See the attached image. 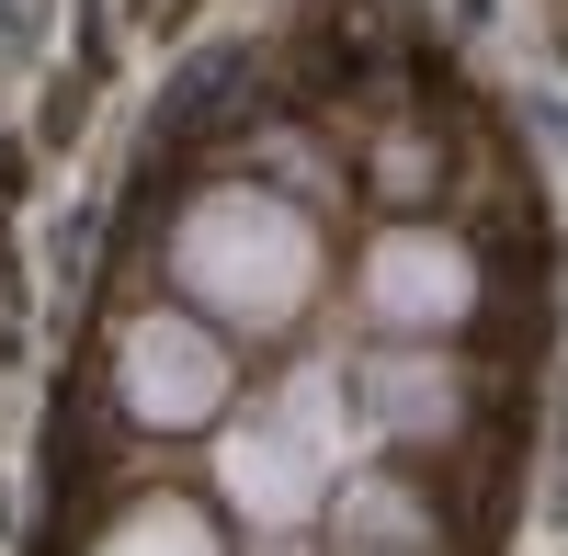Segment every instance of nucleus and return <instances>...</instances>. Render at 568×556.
<instances>
[{
  "label": "nucleus",
  "mask_w": 568,
  "mask_h": 556,
  "mask_svg": "<svg viewBox=\"0 0 568 556\" xmlns=\"http://www.w3.org/2000/svg\"><path fill=\"white\" fill-rule=\"evenodd\" d=\"M353 307H364V341H455L489 307V261L444 216H387L353 261Z\"/></svg>",
  "instance_id": "20e7f679"
},
{
  "label": "nucleus",
  "mask_w": 568,
  "mask_h": 556,
  "mask_svg": "<svg viewBox=\"0 0 568 556\" xmlns=\"http://www.w3.org/2000/svg\"><path fill=\"white\" fill-rule=\"evenodd\" d=\"M318 534L342 556H433V500H420V477H398V466H342Z\"/></svg>",
  "instance_id": "423d86ee"
},
{
  "label": "nucleus",
  "mask_w": 568,
  "mask_h": 556,
  "mask_svg": "<svg viewBox=\"0 0 568 556\" xmlns=\"http://www.w3.org/2000/svg\"><path fill=\"white\" fill-rule=\"evenodd\" d=\"M353 466V398H342V363H307L284 375L273 398H240L227 421L205 432V500L227 534H262V545H296L329 512V477Z\"/></svg>",
  "instance_id": "f03ea898"
},
{
  "label": "nucleus",
  "mask_w": 568,
  "mask_h": 556,
  "mask_svg": "<svg viewBox=\"0 0 568 556\" xmlns=\"http://www.w3.org/2000/svg\"><path fill=\"white\" fill-rule=\"evenodd\" d=\"M160 272H171V307H194L205 330L284 341L329 296V239L284 182H205V194H182Z\"/></svg>",
  "instance_id": "f257e3e1"
},
{
  "label": "nucleus",
  "mask_w": 568,
  "mask_h": 556,
  "mask_svg": "<svg viewBox=\"0 0 568 556\" xmlns=\"http://www.w3.org/2000/svg\"><path fill=\"white\" fill-rule=\"evenodd\" d=\"M240 409V341L205 330L194 307H136L114 318V421L149 443H205Z\"/></svg>",
  "instance_id": "7ed1b4c3"
},
{
  "label": "nucleus",
  "mask_w": 568,
  "mask_h": 556,
  "mask_svg": "<svg viewBox=\"0 0 568 556\" xmlns=\"http://www.w3.org/2000/svg\"><path fill=\"white\" fill-rule=\"evenodd\" d=\"M342 398H353V432L387 443V454H444L478 409V375L455 363V341H364L342 363Z\"/></svg>",
  "instance_id": "39448f33"
},
{
  "label": "nucleus",
  "mask_w": 568,
  "mask_h": 556,
  "mask_svg": "<svg viewBox=\"0 0 568 556\" xmlns=\"http://www.w3.org/2000/svg\"><path fill=\"white\" fill-rule=\"evenodd\" d=\"M80 556H240V534H227L216 500H194V488H136Z\"/></svg>",
  "instance_id": "0eeeda50"
}]
</instances>
